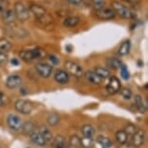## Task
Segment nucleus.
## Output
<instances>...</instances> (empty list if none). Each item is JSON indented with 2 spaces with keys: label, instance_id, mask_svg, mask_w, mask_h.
<instances>
[{
  "label": "nucleus",
  "instance_id": "1",
  "mask_svg": "<svg viewBox=\"0 0 148 148\" xmlns=\"http://www.w3.org/2000/svg\"><path fill=\"white\" fill-rule=\"evenodd\" d=\"M46 55H47L46 51L42 49H39V47H36V49H33L21 51L19 52V57H21V59L27 61V62L38 59V58H45Z\"/></svg>",
  "mask_w": 148,
  "mask_h": 148
},
{
  "label": "nucleus",
  "instance_id": "2",
  "mask_svg": "<svg viewBox=\"0 0 148 148\" xmlns=\"http://www.w3.org/2000/svg\"><path fill=\"white\" fill-rule=\"evenodd\" d=\"M111 9L115 12V14L119 15L123 18H127V19L135 18V13L129 7H127L126 5L120 3L118 1L111 2Z\"/></svg>",
  "mask_w": 148,
  "mask_h": 148
},
{
  "label": "nucleus",
  "instance_id": "3",
  "mask_svg": "<svg viewBox=\"0 0 148 148\" xmlns=\"http://www.w3.org/2000/svg\"><path fill=\"white\" fill-rule=\"evenodd\" d=\"M14 13H15L16 18L19 21L23 22L26 21L29 18V10L26 6L21 1H16L14 5Z\"/></svg>",
  "mask_w": 148,
  "mask_h": 148
},
{
  "label": "nucleus",
  "instance_id": "4",
  "mask_svg": "<svg viewBox=\"0 0 148 148\" xmlns=\"http://www.w3.org/2000/svg\"><path fill=\"white\" fill-rule=\"evenodd\" d=\"M65 66L66 72L69 75H72L75 77H82L83 76V70L82 68V66L79 64H77V62L74 61H67L64 64Z\"/></svg>",
  "mask_w": 148,
  "mask_h": 148
},
{
  "label": "nucleus",
  "instance_id": "5",
  "mask_svg": "<svg viewBox=\"0 0 148 148\" xmlns=\"http://www.w3.org/2000/svg\"><path fill=\"white\" fill-rule=\"evenodd\" d=\"M16 110L22 114H29L34 110V104L28 100H18L15 103Z\"/></svg>",
  "mask_w": 148,
  "mask_h": 148
},
{
  "label": "nucleus",
  "instance_id": "6",
  "mask_svg": "<svg viewBox=\"0 0 148 148\" xmlns=\"http://www.w3.org/2000/svg\"><path fill=\"white\" fill-rule=\"evenodd\" d=\"M35 69L42 77H46V79L51 77V75L52 74V71H53V67H52L51 64H47L45 62H40V63L36 64Z\"/></svg>",
  "mask_w": 148,
  "mask_h": 148
},
{
  "label": "nucleus",
  "instance_id": "7",
  "mask_svg": "<svg viewBox=\"0 0 148 148\" xmlns=\"http://www.w3.org/2000/svg\"><path fill=\"white\" fill-rule=\"evenodd\" d=\"M36 23L41 28L49 29L51 27L53 26V19H52V18L49 14H46V15L36 18Z\"/></svg>",
  "mask_w": 148,
  "mask_h": 148
},
{
  "label": "nucleus",
  "instance_id": "8",
  "mask_svg": "<svg viewBox=\"0 0 148 148\" xmlns=\"http://www.w3.org/2000/svg\"><path fill=\"white\" fill-rule=\"evenodd\" d=\"M7 124L11 129L14 131H19L21 130L22 127V121L21 119L19 118L18 115H15V114H10L7 117Z\"/></svg>",
  "mask_w": 148,
  "mask_h": 148
},
{
  "label": "nucleus",
  "instance_id": "9",
  "mask_svg": "<svg viewBox=\"0 0 148 148\" xmlns=\"http://www.w3.org/2000/svg\"><path fill=\"white\" fill-rule=\"evenodd\" d=\"M108 93L110 94H116L121 90V83H120V80L115 77H111L110 79V82H108L107 87Z\"/></svg>",
  "mask_w": 148,
  "mask_h": 148
},
{
  "label": "nucleus",
  "instance_id": "10",
  "mask_svg": "<svg viewBox=\"0 0 148 148\" xmlns=\"http://www.w3.org/2000/svg\"><path fill=\"white\" fill-rule=\"evenodd\" d=\"M95 15L98 18L100 19H111L115 16V12L111 9V8H103L101 10H97L95 11Z\"/></svg>",
  "mask_w": 148,
  "mask_h": 148
},
{
  "label": "nucleus",
  "instance_id": "11",
  "mask_svg": "<svg viewBox=\"0 0 148 148\" xmlns=\"http://www.w3.org/2000/svg\"><path fill=\"white\" fill-rule=\"evenodd\" d=\"M144 132L141 130H138L132 136V144L135 147H140L144 143Z\"/></svg>",
  "mask_w": 148,
  "mask_h": 148
},
{
  "label": "nucleus",
  "instance_id": "12",
  "mask_svg": "<svg viewBox=\"0 0 148 148\" xmlns=\"http://www.w3.org/2000/svg\"><path fill=\"white\" fill-rule=\"evenodd\" d=\"M21 84V77L18 75H12L9 76L6 79V86L10 89L18 88Z\"/></svg>",
  "mask_w": 148,
  "mask_h": 148
},
{
  "label": "nucleus",
  "instance_id": "13",
  "mask_svg": "<svg viewBox=\"0 0 148 148\" xmlns=\"http://www.w3.org/2000/svg\"><path fill=\"white\" fill-rule=\"evenodd\" d=\"M54 79L55 82L60 83V84H65L69 82L70 77L65 70H57L54 74Z\"/></svg>",
  "mask_w": 148,
  "mask_h": 148
},
{
  "label": "nucleus",
  "instance_id": "14",
  "mask_svg": "<svg viewBox=\"0 0 148 148\" xmlns=\"http://www.w3.org/2000/svg\"><path fill=\"white\" fill-rule=\"evenodd\" d=\"M29 9H30V11H31V13L34 14L36 18H40V16L47 14V10L45 9L43 6H41V5H39V4H31L29 7Z\"/></svg>",
  "mask_w": 148,
  "mask_h": 148
},
{
  "label": "nucleus",
  "instance_id": "15",
  "mask_svg": "<svg viewBox=\"0 0 148 148\" xmlns=\"http://www.w3.org/2000/svg\"><path fill=\"white\" fill-rule=\"evenodd\" d=\"M1 18H2V21H3L5 23L11 24V23H13L14 21L16 19V16L13 10L7 9L6 11H4V12L2 13Z\"/></svg>",
  "mask_w": 148,
  "mask_h": 148
},
{
  "label": "nucleus",
  "instance_id": "16",
  "mask_svg": "<svg viewBox=\"0 0 148 148\" xmlns=\"http://www.w3.org/2000/svg\"><path fill=\"white\" fill-rule=\"evenodd\" d=\"M85 77L88 80V82L92 83V84H100L103 82V79L94 71H89L86 73Z\"/></svg>",
  "mask_w": 148,
  "mask_h": 148
},
{
  "label": "nucleus",
  "instance_id": "17",
  "mask_svg": "<svg viewBox=\"0 0 148 148\" xmlns=\"http://www.w3.org/2000/svg\"><path fill=\"white\" fill-rule=\"evenodd\" d=\"M106 65H107L108 69L117 70V69H120V67L122 65V62L118 58L111 57V58H108V59L106 60Z\"/></svg>",
  "mask_w": 148,
  "mask_h": 148
},
{
  "label": "nucleus",
  "instance_id": "18",
  "mask_svg": "<svg viewBox=\"0 0 148 148\" xmlns=\"http://www.w3.org/2000/svg\"><path fill=\"white\" fill-rule=\"evenodd\" d=\"M11 28L10 29V34L13 35V37H25V35L27 34V32L24 31L23 29L21 27H16L15 24L11 23Z\"/></svg>",
  "mask_w": 148,
  "mask_h": 148
},
{
  "label": "nucleus",
  "instance_id": "19",
  "mask_svg": "<svg viewBox=\"0 0 148 148\" xmlns=\"http://www.w3.org/2000/svg\"><path fill=\"white\" fill-rule=\"evenodd\" d=\"M30 138H31V140L36 143L37 145H46V141H45L44 138L42 136L41 133L39 132V131H34L31 135H30Z\"/></svg>",
  "mask_w": 148,
  "mask_h": 148
},
{
  "label": "nucleus",
  "instance_id": "20",
  "mask_svg": "<svg viewBox=\"0 0 148 148\" xmlns=\"http://www.w3.org/2000/svg\"><path fill=\"white\" fill-rule=\"evenodd\" d=\"M135 104L136 106V108L138 110L139 112L141 113H144L145 111H146V103L144 102L143 98H142L141 96H139V95H136V96L135 97Z\"/></svg>",
  "mask_w": 148,
  "mask_h": 148
},
{
  "label": "nucleus",
  "instance_id": "21",
  "mask_svg": "<svg viewBox=\"0 0 148 148\" xmlns=\"http://www.w3.org/2000/svg\"><path fill=\"white\" fill-rule=\"evenodd\" d=\"M80 18L79 16H70L64 19L63 24L67 27H75L76 25L79 23Z\"/></svg>",
  "mask_w": 148,
  "mask_h": 148
},
{
  "label": "nucleus",
  "instance_id": "22",
  "mask_svg": "<svg viewBox=\"0 0 148 148\" xmlns=\"http://www.w3.org/2000/svg\"><path fill=\"white\" fill-rule=\"evenodd\" d=\"M67 142L66 139L62 136H55L54 139L52 140V146L51 148H66Z\"/></svg>",
  "mask_w": 148,
  "mask_h": 148
},
{
  "label": "nucleus",
  "instance_id": "23",
  "mask_svg": "<svg viewBox=\"0 0 148 148\" xmlns=\"http://www.w3.org/2000/svg\"><path fill=\"white\" fill-rule=\"evenodd\" d=\"M94 72L101 77L102 79H108V77H110V72L108 68H105V67H96L94 70Z\"/></svg>",
  "mask_w": 148,
  "mask_h": 148
},
{
  "label": "nucleus",
  "instance_id": "24",
  "mask_svg": "<svg viewBox=\"0 0 148 148\" xmlns=\"http://www.w3.org/2000/svg\"><path fill=\"white\" fill-rule=\"evenodd\" d=\"M97 142L102 148H110L112 145V142L108 138L104 136H99L97 138Z\"/></svg>",
  "mask_w": 148,
  "mask_h": 148
},
{
  "label": "nucleus",
  "instance_id": "25",
  "mask_svg": "<svg viewBox=\"0 0 148 148\" xmlns=\"http://www.w3.org/2000/svg\"><path fill=\"white\" fill-rule=\"evenodd\" d=\"M38 131L41 133V135L44 138L45 141H46V143H49V142L52 141V139H53V136H52V134H51V132L49 129H47L46 127H42Z\"/></svg>",
  "mask_w": 148,
  "mask_h": 148
},
{
  "label": "nucleus",
  "instance_id": "26",
  "mask_svg": "<svg viewBox=\"0 0 148 148\" xmlns=\"http://www.w3.org/2000/svg\"><path fill=\"white\" fill-rule=\"evenodd\" d=\"M130 49H131V42L129 40L124 41L118 49V54L121 55V56H123V55H126V54L129 53Z\"/></svg>",
  "mask_w": 148,
  "mask_h": 148
},
{
  "label": "nucleus",
  "instance_id": "27",
  "mask_svg": "<svg viewBox=\"0 0 148 148\" xmlns=\"http://www.w3.org/2000/svg\"><path fill=\"white\" fill-rule=\"evenodd\" d=\"M115 138H116V140L119 144L123 145L128 141V135L125 133L124 130L117 131L116 134H115Z\"/></svg>",
  "mask_w": 148,
  "mask_h": 148
},
{
  "label": "nucleus",
  "instance_id": "28",
  "mask_svg": "<svg viewBox=\"0 0 148 148\" xmlns=\"http://www.w3.org/2000/svg\"><path fill=\"white\" fill-rule=\"evenodd\" d=\"M95 133V130L93 126L89 124H86L84 126H82V134L83 136H86V138H92V136L94 135Z\"/></svg>",
  "mask_w": 148,
  "mask_h": 148
},
{
  "label": "nucleus",
  "instance_id": "29",
  "mask_svg": "<svg viewBox=\"0 0 148 148\" xmlns=\"http://www.w3.org/2000/svg\"><path fill=\"white\" fill-rule=\"evenodd\" d=\"M12 49V44L10 43V41H8L7 39L1 38L0 39V51L1 52H7Z\"/></svg>",
  "mask_w": 148,
  "mask_h": 148
},
{
  "label": "nucleus",
  "instance_id": "30",
  "mask_svg": "<svg viewBox=\"0 0 148 148\" xmlns=\"http://www.w3.org/2000/svg\"><path fill=\"white\" fill-rule=\"evenodd\" d=\"M21 130L23 131L24 134H27V135L30 136L35 131V125L32 122H27L25 124H22Z\"/></svg>",
  "mask_w": 148,
  "mask_h": 148
},
{
  "label": "nucleus",
  "instance_id": "31",
  "mask_svg": "<svg viewBox=\"0 0 148 148\" xmlns=\"http://www.w3.org/2000/svg\"><path fill=\"white\" fill-rule=\"evenodd\" d=\"M59 115L57 113H51L47 116V123H49L51 126H55L59 123Z\"/></svg>",
  "mask_w": 148,
  "mask_h": 148
},
{
  "label": "nucleus",
  "instance_id": "32",
  "mask_svg": "<svg viewBox=\"0 0 148 148\" xmlns=\"http://www.w3.org/2000/svg\"><path fill=\"white\" fill-rule=\"evenodd\" d=\"M92 145H93L92 138H86V136L80 138V146L82 148H90Z\"/></svg>",
  "mask_w": 148,
  "mask_h": 148
},
{
  "label": "nucleus",
  "instance_id": "33",
  "mask_svg": "<svg viewBox=\"0 0 148 148\" xmlns=\"http://www.w3.org/2000/svg\"><path fill=\"white\" fill-rule=\"evenodd\" d=\"M70 147L71 148H80V138L77 136H72L70 138Z\"/></svg>",
  "mask_w": 148,
  "mask_h": 148
},
{
  "label": "nucleus",
  "instance_id": "34",
  "mask_svg": "<svg viewBox=\"0 0 148 148\" xmlns=\"http://www.w3.org/2000/svg\"><path fill=\"white\" fill-rule=\"evenodd\" d=\"M106 5V0H92V6L94 7L95 11L101 10L103 8H105Z\"/></svg>",
  "mask_w": 148,
  "mask_h": 148
},
{
  "label": "nucleus",
  "instance_id": "35",
  "mask_svg": "<svg viewBox=\"0 0 148 148\" xmlns=\"http://www.w3.org/2000/svg\"><path fill=\"white\" fill-rule=\"evenodd\" d=\"M120 74H121L122 79H124L125 80L130 79V73L125 65H121V67H120Z\"/></svg>",
  "mask_w": 148,
  "mask_h": 148
},
{
  "label": "nucleus",
  "instance_id": "36",
  "mask_svg": "<svg viewBox=\"0 0 148 148\" xmlns=\"http://www.w3.org/2000/svg\"><path fill=\"white\" fill-rule=\"evenodd\" d=\"M125 129H126V130H125V133L127 134L128 136H132L134 134H135L136 131H138L136 127L135 126V125H133V124H128Z\"/></svg>",
  "mask_w": 148,
  "mask_h": 148
},
{
  "label": "nucleus",
  "instance_id": "37",
  "mask_svg": "<svg viewBox=\"0 0 148 148\" xmlns=\"http://www.w3.org/2000/svg\"><path fill=\"white\" fill-rule=\"evenodd\" d=\"M120 94H121V96L123 97V99H125V100H130L131 98H132V95H133L132 91L128 88L122 89V90L120 91Z\"/></svg>",
  "mask_w": 148,
  "mask_h": 148
},
{
  "label": "nucleus",
  "instance_id": "38",
  "mask_svg": "<svg viewBox=\"0 0 148 148\" xmlns=\"http://www.w3.org/2000/svg\"><path fill=\"white\" fill-rule=\"evenodd\" d=\"M8 9V1L7 0H0V15H2V13L4 11Z\"/></svg>",
  "mask_w": 148,
  "mask_h": 148
},
{
  "label": "nucleus",
  "instance_id": "39",
  "mask_svg": "<svg viewBox=\"0 0 148 148\" xmlns=\"http://www.w3.org/2000/svg\"><path fill=\"white\" fill-rule=\"evenodd\" d=\"M7 59H8L7 55L5 54L4 52H1V51H0V66H1V65H4V64L7 62Z\"/></svg>",
  "mask_w": 148,
  "mask_h": 148
},
{
  "label": "nucleus",
  "instance_id": "40",
  "mask_svg": "<svg viewBox=\"0 0 148 148\" xmlns=\"http://www.w3.org/2000/svg\"><path fill=\"white\" fill-rule=\"evenodd\" d=\"M49 61L52 62V64H54V65H57L58 63H59V59H58L57 56H55V55H49Z\"/></svg>",
  "mask_w": 148,
  "mask_h": 148
},
{
  "label": "nucleus",
  "instance_id": "41",
  "mask_svg": "<svg viewBox=\"0 0 148 148\" xmlns=\"http://www.w3.org/2000/svg\"><path fill=\"white\" fill-rule=\"evenodd\" d=\"M68 2L73 5H75V6H79L83 2V0H68Z\"/></svg>",
  "mask_w": 148,
  "mask_h": 148
},
{
  "label": "nucleus",
  "instance_id": "42",
  "mask_svg": "<svg viewBox=\"0 0 148 148\" xmlns=\"http://www.w3.org/2000/svg\"><path fill=\"white\" fill-rule=\"evenodd\" d=\"M124 2H127V3H130V4H133V5H136L140 2V0H122Z\"/></svg>",
  "mask_w": 148,
  "mask_h": 148
},
{
  "label": "nucleus",
  "instance_id": "43",
  "mask_svg": "<svg viewBox=\"0 0 148 148\" xmlns=\"http://www.w3.org/2000/svg\"><path fill=\"white\" fill-rule=\"evenodd\" d=\"M5 104V101H4V95L2 94V92L0 91V108L3 107Z\"/></svg>",
  "mask_w": 148,
  "mask_h": 148
},
{
  "label": "nucleus",
  "instance_id": "44",
  "mask_svg": "<svg viewBox=\"0 0 148 148\" xmlns=\"http://www.w3.org/2000/svg\"><path fill=\"white\" fill-rule=\"evenodd\" d=\"M11 63H12L13 65L16 66V65H18V64H19V61H18V59H16V58H13V59L11 60Z\"/></svg>",
  "mask_w": 148,
  "mask_h": 148
}]
</instances>
